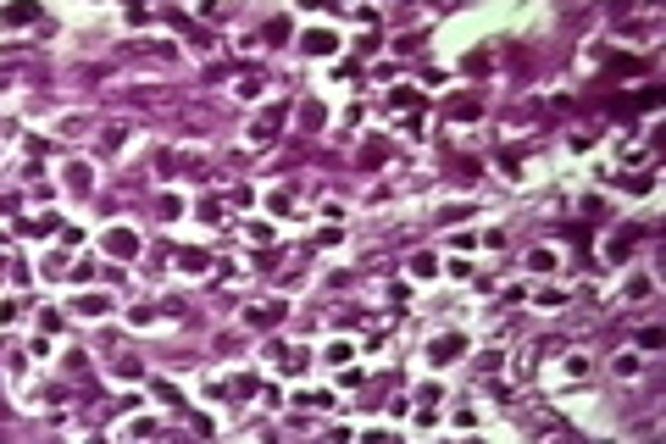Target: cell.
Returning a JSON list of instances; mask_svg holds the SVG:
<instances>
[{"mask_svg": "<svg viewBox=\"0 0 666 444\" xmlns=\"http://www.w3.org/2000/svg\"><path fill=\"white\" fill-rule=\"evenodd\" d=\"M478 111V95H461V100H450V117H472Z\"/></svg>", "mask_w": 666, "mask_h": 444, "instance_id": "7", "label": "cell"}, {"mask_svg": "<svg viewBox=\"0 0 666 444\" xmlns=\"http://www.w3.org/2000/svg\"><path fill=\"white\" fill-rule=\"evenodd\" d=\"M0 22H34V6H11V11H0Z\"/></svg>", "mask_w": 666, "mask_h": 444, "instance_id": "8", "label": "cell"}, {"mask_svg": "<svg viewBox=\"0 0 666 444\" xmlns=\"http://www.w3.org/2000/svg\"><path fill=\"white\" fill-rule=\"evenodd\" d=\"M455 356H461V333H450V339H433V361H455Z\"/></svg>", "mask_w": 666, "mask_h": 444, "instance_id": "2", "label": "cell"}, {"mask_svg": "<svg viewBox=\"0 0 666 444\" xmlns=\"http://www.w3.org/2000/svg\"><path fill=\"white\" fill-rule=\"evenodd\" d=\"M278 123H284V111H267V117L256 123V139H272V134H278Z\"/></svg>", "mask_w": 666, "mask_h": 444, "instance_id": "5", "label": "cell"}, {"mask_svg": "<svg viewBox=\"0 0 666 444\" xmlns=\"http://www.w3.org/2000/svg\"><path fill=\"white\" fill-rule=\"evenodd\" d=\"M106 244H111V250H117V256H128V250H139V239H134V233H128V228H117V233H111V239H106Z\"/></svg>", "mask_w": 666, "mask_h": 444, "instance_id": "4", "label": "cell"}, {"mask_svg": "<svg viewBox=\"0 0 666 444\" xmlns=\"http://www.w3.org/2000/svg\"><path fill=\"white\" fill-rule=\"evenodd\" d=\"M333 45H339L333 34H305V50H311V56H333Z\"/></svg>", "mask_w": 666, "mask_h": 444, "instance_id": "3", "label": "cell"}, {"mask_svg": "<svg viewBox=\"0 0 666 444\" xmlns=\"http://www.w3.org/2000/svg\"><path fill=\"white\" fill-rule=\"evenodd\" d=\"M250 322H256V328H278V322H284V300H267V305H250Z\"/></svg>", "mask_w": 666, "mask_h": 444, "instance_id": "1", "label": "cell"}, {"mask_svg": "<svg viewBox=\"0 0 666 444\" xmlns=\"http://www.w3.org/2000/svg\"><path fill=\"white\" fill-rule=\"evenodd\" d=\"M383 155H389V139H372V145L361 150V161H367V167H377V161H383Z\"/></svg>", "mask_w": 666, "mask_h": 444, "instance_id": "6", "label": "cell"}]
</instances>
